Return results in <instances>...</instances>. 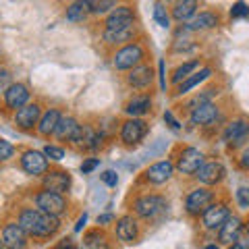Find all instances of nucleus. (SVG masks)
I'll use <instances>...</instances> for the list:
<instances>
[{
    "mask_svg": "<svg viewBox=\"0 0 249 249\" xmlns=\"http://www.w3.org/2000/svg\"><path fill=\"white\" fill-rule=\"evenodd\" d=\"M21 166L27 175L37 177V175H44L46 170H48V158H46V154H42V152L29 150L21 156Z\"/></svg>",
    "mask_w": 249,
    "mask_h": 249,
    "instance_id": "obj_8",
    "label": "nucleus"
},
{
    "mask_svg": "<svg viewBox=\"0 0 249 249\" xmlns=\"http://www.w3.org/2000/svg\"><path fill=\"white\" fill-rule=\"evenodd\" d=\"M71 187V175L67 170H50L44 177V189L56 191V193H65Z\"/></svg>",
    "mask_w": 249,
    "mask_h": 249,
    "instance_id": "obj_17",
    "label": "nucleus"
},
{
    "mask_svg": "<svg viewBox=\"0 0 249 249\" xmlns=\"http://www.w3.org/2000/svg\"><path fill=\"white\" fill-rule=\"evenodd\" d=\"M2 241H4V247H13V249H21L27 245V232L23 231L21 224L17 222H9L2 231Z\"/></svg>",
    "mask_w": 249,
    "mask_h": 249,
    "instance_id": "obj_14",
    "label": "nucleus"
},
{
    "mask_svg": "<svg viewBox=\"0 0 249 249\" xmlns=\"http://www.w3.org/2000/svg\"><path fill=\"white\" fill-rule=\"evenodd\" d=\"M218 116V108L212 102H201L191 108V123L193 124H210Z\"/></svg>",
    "mask_w": 249,
    "mask_h": 249,
    "instance_id": "obj_19",
    "label": "nucleus"
},
{
    "mask_svg": "<svg viewBox=\"0 0 249 249\" xmlns=\"http://www.w3.org/2000/svg\"><path fill=\"white\" fill-rule=\"evenodd\" d=\"M197 178L201 183L206 185H216L220 183L224 178V166L220 164V162H208V164H201L199 170H197Z\"/></svg>",
    "mask_w": 249,
    "mask_h": 249,
    "instance_id": "obj_18",
    "label": "nucleus"
},
{
    "mask_svg": "<svg viewBox=\"0 0 249 249\" xmlns=\"http://www.w3.org/2000/svg\"><path fill=\"white\" fill-rule=\"evenodd\" d=\"M232 247L235 249H249V222L243 224V229H241V235L239 239L232 243Z\"/></svg>",
    "mask_w": 249,
    "mask_h": 249,
    "instance_id": "obj_35",
    "label": "nucleus"
},
{
    "mask_svg": "<svg viewBox=\"0 0 249 249\" xmlns=\"http://www.w3.org/2000/svg\"><path fill=\"white\" fill-rule=\"evenodd\" d=\"M218 25V17L214 13H201L199 17L196 19H191L189 21V25H187V29H191V31H199V29H212Z\"/></svg>",
    "mask_w": 249,
    "mask_h": 249,
    "instance_id": "obj_30",
    "label": "nucleus"
},
{
    "mask_svg": "<svg viewBox=\"0 0 249 249\" xmlns=\"http://www.w3.org/2000/svg\"><path fill=\"white\" fill-rule=\"evenodd\" d=\"M164 121L170 124V129H175V131H178L181 129V123H178L175 116H173V112H164Z\"/></svg>",
    "mask_w": 249,
    "mask_h": 249,
    "instance_id": "obj_42",
    "label": "nucleus"
},
{
    "mask_svg": "<svg viewBox=\"0 0 249 249\" xmlns=\"http://www.w3.org/2000/svg\"><path fill=\"white\" fill-rule=\"evenodd\" d=\"M112 220H114L112 214H102V216H98V224H108V222H112Z\"/></svg>",
    "mask_w": 249,
    "mask_h": 249,
    "instance_id": "obj_45",
    "label": "nucleus"
},
{
    "mask_svg": "<svg viewBox=\"0 0 249 249\" xmlns=\"http://www.w3.org/2000/svg\"><path fill=\"white\" fill-rule=\"evenodd\" d=\"M175 173V164L170 160H162V162H156L150 168L145 170V181H150L154 185H160V183H166L170 177Z\"/></svg>",
    "mask_w": 249,
    "mask_h": 249,
    "instance_id": "obj_13",
    "label": "nucleus"
},
{
    "mask_svg": "<svg viewBox=\"0 0 249 249\" xmlns=\"http://www.w3.org/2000/svg\"><path fill=\"white\" fill-rule=\"evenodd\" d=\"M241 168H249V147L241 156Z\"/></svg>",
    "mask_w": 249,
    "mask_h": 249,
    "instance_id": "obj_46",
    "label": "nucleus"
},
{
    "mask_svg": "<svg viewBox=\"0 0 249 249\" xmlns=\"http://www.w3.org/2000/svg\"><path fill=\"white\" fill-rule=\"evenodd\" d=\"M102 181L106 185H110V187H116V185H119V175H116L114 170H106V173L102 175Z\"/></svg>",
    "mask_w": 249,
    "mask_h": 249,
    "instance_id": "obj_41",
    "label": "nucleus"
},
{
    "mask_svg": "<svg viewBox=\"0 0 249 249\" xmlns=\"http://www.w3.org/2000/svg\"><path fill=\"white\" fill-rule=\"evenodd\" d=\"M135 36V25H127L121 29H106L104 31V40L108 44H124Z\"/></svg>",
    "mask_w": 249,
    "mask_h": 249,
    "instance_id": "obj_25",
    "label": "nucleus"
},
{
    "mask_svg": "<svg viewBox=\"0 0 249 249\" xmlns=\"http://www.w3.org/2000/svg\"><path fill=\"white\" fill-rule=\"evenodd\" d=\"M40 114H42V108L40 104H23L17 114H15V123L21 131H31L40 121Z\"/></svg>",
    "mask_w": 249,
    "mask_h": 249,
    "instance_id": "obj_9",
    "label": "nucleus"
},
{
    "mask_svg": "<svg viewBox=\"0 0 249 249\" xmlns=\"http://www.w3.org/2000/svg\"><path fill=\"white\" fill-rule=\"evenodd\" d=\"M9 71H6V69H0V89H2L4 88V85H6V81H9Z\"/></svg>",
    "mask_w": 249,
    "mask_h": 249,
    "instance_id": "obj_44",
    "label": "nucleus"
},
{
    "mask_svg": "<svg viewBox=\"0 0 249 249\" xmlns=\"http://www.w3.org/2000/svg\"><path fill=\"white\" fill-rule=\"evenodd\" d=\"M44 154H46V158L56 160V162H60L62 158H65V150H62V147H56V145H46Z\"/></svg>",
    "mask_w": 249,
    "mask_h": 249,
    "instance_id": "obj_36",
    "label": "nucleus"
},
{
    "mask_svg": "<svg viewBox=\"0 0 249 249\" xmlns=\"http://www.w3.org/2000/svg\"><path fill=\"white\" fill-rule=\"evenodd\" d=\"M89 13L93 15H104L108 11H112V6L116 4V0H88Z\"/></svg>",
    "mask_w": 249,
    "mask_h": 249,
    "instance_id": "obj_32",
    "label": "nucleus"
},
{
    "mask_svg": "<svg viewBox=\"0 0 249 249\" xmlns=\"http://www.w3.org/2000/svg\"><path fill=\"white\" fill-rule=\"evenodd\" d=\"M133 23H135V15L129 6H116L106 17V29H121V27L133 25Z\"/></svg>",
    "mask_w": 249,
    "mask_h": 249,
    "instance_id": "obj_15",
    "label": "nucleus"
},
{
    "mask_svg": "<svg viewBox=\"0 0 249 249\" xmlns=\"http://www.w3.org/2000/svg\"><path fill=\"white\" fill-rule=\"evenodd\" d=\"M196 11H197V0H181V2L175 4L173 17L177 21H187L196 15Z\"/></svg>",
    "mask_w": 249,
    "mask_h": 249,
    "instance_id": "obj_28",
    "label": "nucleus"
},
{
    "mask_svg": "<svg viewBox=\"0 0 249 249\" xmlns=\"http://www.w3.org/2000/svg\"><path fill=\"white\" fill-rule=\"evenodd\" d=\"M210 75H212V69H201L199 73L189 75V77H187V79H185L181 85H178L177 93H178V96H185V93H187V91H191L193 88H196V85H199L201 81H206Z\"/></svg>",
    "mask_w": 249,
    "mask_h": 249,
    "instance_id": "obj_26",
    "label": "nucleus"
},
{
    "mask_svg": "<svg viewBox=\"0 0 249 249\" xmlns=\"http://www.w3.org/2000/svg\"><path fill=\"white\" fill-rule=\"evenodd\" d=\"M36 204H37L40 210H44V212H48L52 216H60L67 210L65 197H62L60 193H56V191H50V189H44V191L37 193Z\"/></svg>",
    "mask_w": 249,
    "mask_h": 249,
    "instance_id": "obj_2",
    "label": "nucleus"
},
{
    "mask_svg": "<svg viewBox=\"0 0 249 249\" xmlns=\"http://www.w3.org/2000/svg\"><path fill=\"white\" fill-rule=\"evenodd\" d=\"M137 235H139V231H137V222L133 220V216H123L116 222V237L124 241V243H133Z\"/></svg>",
    "mask_w": 249,
    "mask_h": 249,
    "instance_id": "obj_22",
    "label": "nucleus"
},
{
    "mask_svg": "<svg viewBox=\"0 0 249 249\" xmlns=\"http://www.w3.org/2000/svg\"><path fill=\"white\" fill-rule=\"evenodd\" d=\"M142 60H143V48L139 44H129V46H124V48H121L114 54L112 62L119 71H124V69L137 67Z\"/></svg>",
    "mask_w": 249,
    "mask_h": 249,
    "instance_id": "obj_3",
    "label": "nucleus"
},
{
    "mask_svg": "<svg viewBox=\"0 0 249 249\" xmlns=\"http://www.w3.org/2000/svg\"><path fill=\"white\" fill-rule=\"evenodd\" d=\"M83 245H85V247H104V245H106V237H104V232H100V229H98V231L88 232V237H85Z\"/></svg>",
    "mask_w": 249,
    "mask_h": 249,
    "instance_id": "obj_33",
    "label": "nucleus"
},
{
    "mask_svg": "<svg viewBox=\"0 0 249 249\" xmlns=\"http://www.w3.org/2000/svg\"><path fill=\"white\" fill-rule=\"evenodd\" d=\"M13 154H15V147H13L9 142L0 139V162H4V160L13 158Z\"/></svg>",
    "mask_w": 249,
    "mask_h": 249,
    "instance_id": "obj_37",
    "label": "nucleus"
},
{
    "mask_svg": "<svg viewBox=\"0 0 249 249\" xmlns=\"http://www.w3.org/2000/svg\"><path fill=\"white\" fill-rule=\"evenodd\" d=\"M19 224L29 237H37V239H46L54 235L60 227L56 216L44 212L40 208H25L19 214Z\"/></svg>",
    "mask_w": 249,
    "mask_h": 249,
    "instance_id": "obj_1",
    "label": "nucleus"
},
{
    "mask_svg": "<svg viewBox=\"0 0 249 249\" xmlns=\"http://www.w3.org/2000/svg\"><path fill=\"white\" fill-rule=\"evenodd\" d=\"M204 164V154L196 147H183L177 158V168L183 175H196L199 166Z\"/></svg>",
    "mask_w": 249,
    "mask_h": 249,
    "instance_id": "obj_4",
    "label": "nucleus"
},
{
    "mask_svg": "<svg viewBox=\"0 0 249 249\" xmlns=\"http://www.w3.org/2000/svg\"><path fill=\"white\" fill-rule=\"evenodd\" d=\"M81 124L77 123L73 116H60V121L56 124V129H54V135H56V139H60V142H73V137L77 135V131H79Z\"/></svg>",
    "mask_w": 249,
    "mask_h": 249,
    "instance_id": "obj_21",
    "label": "nucleus"
},
{
    "mask_svg": "<svg viewBox=\"0 0 249 249\" xmlns=\"http://www.w3.org/2000/svg\"><path fill=\"white\" fill-rule=\"evenodd\" d=\"M245 15H249V6L245 2H237L231 9V17H245Z\"/></svg>",
    "mask_w": 249,
    "mask_h": 249,
    "instance_id": "obj_39",
    "label": "nucleus"
},
{
    "mask_svg": "<svg viewBox=\"0 0 249 249\" xmlns=\"http://www.w3.org/2000/svg\"><path fill=\"white\" fill-rule=\"evenodd\" d=\"M27 100H29V89L23 83H11L4 91V104L11 110H17L23 104H27Z\"/></svg>",
    "mask_w": 249,
    "mask_h": 249,
    "instance_id": "obj_12",
    "label": "nucleus"
},
{
    "mask_svg": "<svg viewBox=\"0 0 249 249\" xmlns=\"http://www.w3.org/2000/svg\"><path fill=\"white\" fill-rule=\"evenodd\" d=\"M158 69H160V88L162 89H166V75H164V60H160L158 62Z\"/></svg>",
    "mask_w": 249,
    "mask_h": 249,
    "instance_id": "obj_43",
    "label": "nucleus"
},
{
    "mask_svg": "<svg viewBox=\"0 0 249 249\" xmlns=\"http://www.w3.org/2000/svg\"><path fill=\"white\" fill-rule=\"evenodd\" d=\"M237 204L243 208V210H249V187H239V191H237Z\"/></svg>",
    "mask_w": 249,
    "mask_h": 249,
    "instance_id": "obj_38",
    "label": "nucleus"
},
{
    "mask_svg": "<svg viewBox=\"0 0 249 249\" xmlns=\"http://www.w3.org/2000/svg\"><path fill=\"white\" fill-rule=\"evenodd\" d=\"M152 79H154V73H152V69L150 67H135L133 71H131V75L127 77V81L129 85H133V88L137 89H145V88H150L152 85Z\"/></svg>",
    "mask_w": 249,
    "mask_h": 249,
    "instance_id": "obj_23",
    "label": "nucleus"
},
{
    "mask_svg": "<svg viewBox=\"0 0 249 249\" xmlns=\"http://www.w3.org/2000/svg\"><path fill=\"white\" fill-rule=\"evenodd\" d=\"M197 67H199V60H189V62H185V65H181L173 75V83H181V79H187Z\"/></svg>",
    "mask_w": 249,
    "mask_h": 249,
    "instance_id": "obj_31",
    "label": "nucleus"
},
{
    "mask_svg": "<svg viewBox=\"0 0 249 249\" xmlns=\"http://www.w3.org/2000/svg\"><path fill=\"white\" fill-rule=\"evenodd\" d=\"M150 108H152V98L150 96H135L124 104V112H127L129 116H143V114L150 112Z\"/></svg>",
    "mask_w": 249,
    "mask_h": 249,
    "instance_id": "obj_24",
    "label": "nucleus"
},
{
    "mask_svg": "<svg viewBox=\"0 0 249 249\" xmlns=\"http://www.w3.org/2000/svg\"><path fill=\"white\" fill-rule=\"evenodd\" d=\"M247 139H249V123L245 119H239V121L229 123L227 131H224V142H227L231 147L243 145Z\"/></svg>",
    "mask_w": 249,
    "mask_h": 249,
    "instance_id": "obj_10",
    "label": "nucleus"
},
{
    "mask_svg": "<svg viewBox=\"0 0 249 249\" xmlns=\"http://www.w3.org/2000/svg\"><path fill=\"white\" fill-rule=\"evenodd\" d=\"M58 121H60V112L56 110V108H52V110H48V112H46V114L42 116L40 124H37V131H40V135L48 137L50 133H54V129H56Z\"/></svg>",
    "mask_w": 249,
    "mask_h": 249,
    "instance_id": "obj_27",
    "label": "nucleus"
},
{
    "mask_svg": "<svg viewBox=\"0 0 249 249\" xmlns=\"http://www.w3.org/2000/svg\"><path fill=\"white\" fill-rule=\"evenodd\" d=\"M147 133V123L143 121H139V119H129L127 123L123 124V129H121V139H123V143L124 145H137L142 139L145 137Z\"/></svg>",
    "mask_w": 249,
    "mask_h": 249,
    "instance_id": "obj_6",
    "label": "nucleus"
},
{
    "mask_svg": "<svg viewBox=\"0 0 249 249\" xmlns=\"http://www.w3.org/2000/svg\"><path fill=\"white\" fill-rule=\"evenodd\" d=\"M88 15H89V4H88V0H75V2L67 9V19L73 21V23L85 21V19H88Z\"/></svg>",
    "mask_w": 249,
    "mask_h": 249,
    "instance_id": "obj_29",
    "label": "nucleus"
},
{
    "mask_svg": "<svg viewBox=\"0 0 249 249\" xmlns=\"http://www.w3.org/2000/svg\"><path fill=\"white\" fill-rule=\"evenodd\" d=\"M241 229H243V222H241V218L237 216H229L227 220H224V224L218 231H220V241L222 245H232L235 241L239 239L241 235Z\"/></svg>",
    "mask_w": 249,
    "mask_h": 249,
    "instance_id": "obj_20",
    "label": "nucleus"
},
{
    "mask_svg": "<svg viewBox=\"0 0 249 249\" xmlns=\"http://www.w3.org/2000/svg\"><path fill=\"white\" fill-rule=\"evenodd\" d=\"M164 208H166V199L160 197V196H143V197H139L135 201V212H137V216L145 218V220L156 218Z\"/></svg>",
    "mask_w": 249,
    "mask_h": 249,
    "instance_id": "obj_5",
    "label": "nucleus"
},
{
    "mask_svg": "<svg viewBox=\"0 0 249 249\" xmlns=\"http://www.w3.org/2000/svg\"><path fill=\"white\" fill-rule=\"evenodd\" d=\"M201 214H204V227H206L208 231L220 229L222 224H224V220H227V218L231 216L229 208L224 206V204H210Z\"/></svg>",
    "mask_w": 249,
    "mask_h": 249,
    "instance_id": "obj_11",
    "label": "nucleus"
},
{
    "mask_svg": "<svg viewBox=\"0 0 249 249\" xmlns=\"http://www.w3.org/2000/svg\"><path fill=\"white\" fill-rule=\"evenodd\" d=\"M85 220H88V214H83L79 220H77V224H75V231H81L83 229V224H85Z\"/></svg>",
    "mask_w": 249,
    "mask_h": 249,
    "instance_id": "obj_47",
    "label": "nucleus"
},
{
    "mask_svg": "<svg viewBox=\"0 0 249 249\" xmlns=\"http://www.w3.org/2000/svg\"><path fill=\"white\" fill-rule=\"evenodd\" d=\"M212 199H214V193L210 191V189H204V187H199V189L191 191L189 196H187L185 208H187V212H189L191 216H197V214L204 212V210H206L210 204H212Z\"/></svg>",
    "mask_w": 249,
    "mask_h": 249,
    "instance_id": "obj_7",
    "label": "nucleus"
},
{
    "mask_svg": "<svg viewBox=\"0 0 249 249\" xmlns=\"http://www.w3.org/2000/svg\"><path fill=\"white\" fill-rule=\"evenodd\" d=\"M73 143L77 147H83V150H98L100 143H102V135L96 133L89 124H83L77 131V135L73 137Z\"/></svg>",
    "mask_w": 249,
    "mask_h": 249,
    "instance_id": "obj_16",
    "label": "nucleus"
},
{
    "mask_svg": "<svg viewBox=\"0 0 249 249\" xmlns=\"http://www.w3.org/2000/svg\"><path fill=\"white\" fill-rule=\"evenodd\" d=\"M154 19H156V23H158L160 27H168L170 25V17H168L166 9H164V4L158 2L154 6Z\"/></svg>",
    "mask_w": 249,
    "mask_h": 249,
    "instance_id": "obj_34",
    "label": "nucleus"
},
{
    "mask_svg": "<svg viewBox=\"0 0 249 249\" xmlns=\"http://www.w3.org/2000/svg\"><path fill=\"white\" fill-rule=\"evenodd\" d=\"M98 166H100V160H98V158H88V160H85L83 164H81V173H83V175H89L91 170H96Z\"/></svg>",
    "mask_w": 249,
    "mask_h": 249,
    "instance_id": "obj_40",
    "label": "nucleus"
},
{
    "mask_svg": "<svg viewBox=\"0 0 249 249\" xmlns=\"http://www.w3.org/2000/svg\"><path fill=\"white\" fill-rule=\"evenodd\" d=\"M0 247H4V241L2 239H0Z\"/></svg>",
    "mask_w": 249,
    "mask_h": 249,
    "instance_id": "obj_48",
    "label": "nucleus"
}]
</instances>
